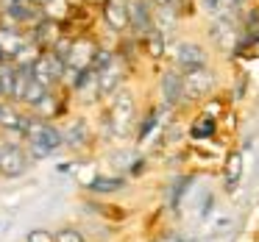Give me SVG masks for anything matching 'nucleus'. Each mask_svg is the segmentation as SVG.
Instances as JSON below:
<instances>
[{
	"mask_svg": "<svg viewBox=\"0 0 259 242\" xmlns=\"http://www.w3.org/2000/svg\"><path fill=\"white\" fill-rule=\"evenodd\" d=\"M25 134H28V139H31V153H34L36 159L51 156V153L64 142L62 131L48 125V123H28L25 125Z\"/></svg>",
	"mask_w": 259,
	"mask_h": 242,
	"instance_id": "f257e3e1",
	"label": "nucleus"
},
{
	"mask_svg": "<svg viewBox=\"0 0 259 242\" xmlns=\"http://www.w3.org/2000/svg\"><path fill=\"white\" fill-rule=\"evenodd\" d=\"M64 73V62L56 56V53H45V56H39L34 64H31V78L39 81L45 89H51L53 81H59Z\"/></svg>",
	"mask_w": 259,
	"mask_h": 242,
	"instance_id": "f03ea898",
	"label": "nucleus"
},
{
	"mask_svg": "<svg viewBox=\"0 0 259 242\" xmlns=\"http://www.w3.org/2000/svg\"><path fill=\"white\" fill-rule=\"evenodd\" d=\"M28 170V156L20 145H0V173L9 175V178H20V175Z\"/></svg>",
	"mask_w": 259,
	"mask_h": 242,
	"instance_id": "7ed1b4c3",
	"label": "nucleus"
},
{
	"mask_svg": "<svg viewBox=\"0 0 259 242\" xmlns=\"http://www.w3.org/2000/svg\"><path fill=\"white\" fill-rule=\"evenodd\" d=\"M212 73H209L206 67H201V70H190V73H184L181 75V86H184V95L187 98H201V95H206L209 89H212Z\"/></svg>",
	"mask_w": 259,
	"mask_h": 242,
	"instance_id": "20e7f679",
	"label": "nucleus"
},
{
	"mask_svg": "<svg viewBox=\"0 0 259 242\" xmlns=\"http://www.w3.org/2000/svg\"><path fill=\"white\" fill-rule=\"evenodd\" d=\"M131 117H134V101H131L128 92H120L112 106V128L117 134H125L131 125Z\"/></svg>",
	"mask_w": 259,
	"mask_h": 242,
	"instance_id": "39448f33",
	"label": "nucleus"
},
{
	"mask_svg": "<svg viewBox=\"0 0 259 242\" xmlns=\"http://www.w3.org/2000/svg\"><path fill=\"white\" fill-rule=\"evenodd\" d=\"M120 84V62L117 59H109L103 67L95 70V86H98V95H109L112 89H117Z\"/></svg>",
	"mask_w": 259,
	"mask_h": 242,
	"instance_id": "423d86ee",
	"label": "nucleus"
},
{
	"mask_svg": "<svg viewBox=\"0 0 259 242\" xmlns=\"http://www.w3.org/2000/svg\"><path fill=\"white\" fill-rule=\"evenodd\" d=\"M176 62H179V67L184 70V73L201 70V67H206V53H203V47L192 45V42H184V45H179V51H176Z\"/></svg>",
	"mask_w": 259,
	"mask_h": 242,
	"instance_id": "0eeeda50",
	"label": "nucleus"
},
{
	"mask_svg": "<svg viewBox=\"0 0 259 242\" xmlns=\"http://www.w3.org/2000/svg\"><path fill=\"white\" fill-rule=\"evenodd\" d=\"M128 25L134 31H140V34H148V31L153 28V14H151V9H148L145 0L128 3Z\"/></svg>",
	"mask_w": 259,
	"mask_h": 242,
	"instance_id": "6e6552de",
	"label": "nucleus"
},
{
	"mask_svg": "<svg viewBox=\"0 0 259 242\" xmlns=\"http://www.w3.org/2000/svg\"><path fill=\"white\" fill-rule=\"evenodd\" d=\"M103 17L114 31L128 28V3L125 0H106L103 3Z\"/></svg>",
	"mask_w": 259,
	"mask_h": 242,
	"instance_id": "1a4fd4ad",
	"label": "nucleus"
},
{
	"mask_svg": "<svg viewBox=\"0 0 259 242\" xmlns=\"http://www.w3.org/2000/svg\"><path fill=\"white\" fill-rule=\"evenodd\" d=\"M162 95H164V103H167V106H176V103L184 98V86H181V75L179 73H164Z\"/></svg>",
	"mask_w": 259,
	"mask_h": 242,
	"instance_id": "9d476101",
	"label": "nucleus"
},
{
	"mask_svg": "<svg viewBox=\"0 0 259 242\" xmlns=\"http://www.w3.org/2000/svg\"><path fill=\"white\" fill-rule=\"evenodd\" d=\"M203 6H206V12L212 14L214 20H231L237 3L234 0H203Z\"/></svg>",
	"mask_w": 259,
	"mask_h": 242,
	"instance_id": "9b49d317",
	"label": "nucleus"
},
{
	"mask_svg": "<svg viewBox=\"0 0 259 242\" xmlns=\"http://www.w3.org/2000/svg\"><path fill=\"white\" fill-rule=\"evenodd\" d=\"M0 125H3V128H12V131H25L28 120H23L12 106H3V103H0Z\"/></svg>",
	"mask_w": 259,
	"mask_h": 242,
	"instance_id": "f8f14e48",
	"label": "nucleus"
},
{
	"mask_svg": "<svg viewBox=\"0 0 259 242\" xmlns=\"http://www.w3.org/2000/svg\"><path fill=\"white\" fill-rule=\"evenodd\" d=\"M240 175H242V156L240 153H231L229 164H226V189H237Z\"/></svg>",
	"mask_w": 259,
	"mask_h": 242,
	"instance_id": "ddd939ff",
	"label": "nucleus"
},
{
	"mask_svg": "<svg viewBox=\"0 0 259 242\" xmlns=\"http://www.w3.org/2000/svg\"><path fill=\"white\" fill-rule=\"evenodd\" d=\"M120 186H123V178H109V175H98V178L90 184V189H92V192H98V195H103V192H117Z\"/></svg>",
	"mask_w": 259,
	"mask_h": 242,
	"instance_id": "4468645a",
	"label": "nucleus"
},
{
	"mask_svg": "<svg viewBox=\"0 0 259 242\" xmlns=\"http://www.w3.org/2000/svg\"><path fill=\"white\" fill-rule=\"evenodd\" d=\"M45 95H48V89H45V86H42L39 81H34V78H31V81H28V86H25L23 103H31V106H36V103H39Z\"/></svg>",
	"mask_w": 259,
	"mask_h": 242,
	"instance_id": "2eb2a0df",
	"label": "nucleus"
},
{
	"mask_svg": "<svg viewBox=\"0 0 259 242\" xmlns=\"http://www.w3.org/2000/svg\"><path fill=\"white\" fill-rule=\"evenodd\" d=\"M14 73H17V67H0V95H14Z\"/></svg>",
	"mask_w": 259,
	"mask_h": 242,
	"instance_id": "dca6fc26",
	"label": "nucleus"
},
{
	"mask_svg": "<svg viewBox=\"0 0 259 242\" xmlns=\"http://www.w3.org/2000/svg\"><path fill=\"white\" fill-rule=\"evenodd\" d=\"M56 42V23L53 20H45V23L36 28V45H51Z\"/></svg>",
	"mask_w": 259,
	"mask_h": 242,
	"instance_id": "f3484780",
	"label": "nucleus"
},
{
	"mask_svg": "<svg viewBox=\"0 0 259 242\" xmlns=\"http://www.w3.org/2000/svg\"><path fill=\"white\" fill-rule=\"evenodd\" d=\"M214 134V120L212 117H201L195 125H192V136L195 139H206V136Z\"/></svg>",
	"mask_w": 259,
	"mask_h": 242,
	"instance_id": "a211bd4d",
	"label": "nucleus"
},
{
	"mask_svg": "<svg viewBox=\"0 0 259 242\" xmlns=\"http://www.w3.org/2000/svg\"><path fill=\"white\" fill-rule=\"evenodd\" d=\"M62 139H67L70 145H81V142L87 139V125H84V123H75V125H70L67 136L62 134Z\"/></svg>",
	"mask_w": 259,
	"mask_h": 242,
	"instance_id": "6ab92c4d",
	"label": "nucleus"
},
{
	"mask_svg": "<svg viewBox=\"0 0 259 242\" xmlns=\"http://www.w3.org/2000/svg\"><path fill=\"white\" fill-rule=\"evenodd\" d=\"M53 242H84V236H81L75 228H64V231H59V234L53 236Z\"/></svg>",
	"mask_w": 259,
	"mask_h": 242,
	"instance_id": "aec40b11",
	"label": "nucleus"
},
{
	"mask_svg": "<svg viewBox=\"0 0 259 242\" xmlns=\"http://www.w3.org/2000/svg\"><path fill=\"white\" fill-rule=\"evenodd\" d=\"M187 186H190V178H179V181H176L173 195H170V203H173V206H179V203H181V195H184Z\"/></svg>",
	"mask_w": 259,
	"mask_h": 242,
	"instance_id": "412c9836",
	"label": "nucleus"
},
{
	"mask_svg": "<svg viewBox=\"0 0 259 242\" xmlns=\"http://www.w3.org/2000/svg\"><path fill=\"white\" fill-rule=\"evenodd\" d=\"M151 34V53L153 56H162V34L159 31H148Z\"/></svg>",
	"mask_w": 259,
	"mask_h": 242,
	"instance_id": "4be33fe9",
	"label": "nucleus"
},
{
	"mask_svg": "<svg viewBox=\"0 0 259 242\" xmlns=\"http://www.w3.org/2000/svg\"><path fill=\"white\" fill-rule=\"evenodd\" d=\"M28 242H53V234H48V231H31Z\"/></svg>",
	"mask_w": 259,
	"mask_h": 242,
	"instance_id": "5701e85b",
	"label": "nucleus"
},
{
	"mask_svg": "<svg viewBox=\"0 0 259 242\" xmlns=\"http://www.w3.org/2000/svg\"><path fill=\"white\" fill-rule=\"evenodd\" d=\"M153 125H156V114H148L145 125L140 128V139H142V136H148V134H151V128H153Z\"/></svg>",
	"mask_w": 259,
	"mask_h": 242,
	"instance_id": "b1692460",
	"label": "nucleus"
},
{
	"mask_svg": "<svg viewBox=\"0 0 259 242\" xmlns=\"http://www.w3.org/2000/svg\"><path fill=\"white\" fill-rule=\"evenodd\" d=\"M151 3H156L159 9H162V6H173V0H151Z\"/></svg>",
	"mask_w": 259,
	"mask_h": 242,
	"instance_id": "393cba45",
	"label": "nucleus"
},
{
	"mask_svg": "<svg viewBox=\"0 0 259 242\" xmlns=\"http://www.w3.org/2000/svg\"><path fill=\"white\" fill-rule=\"evenodd\" d=\"M0 3H3V6H9V9H12V6H17V3H23V0H0Z\"/></svg>",
	"mask_w": 259,
	"mask_h": 242,
	"instance_id": "a878e982",
	"label": "nucleus"
},
{
	"mask_svg": "<svg viewBox=\"0 0 259 242\" xmlns=\"http://www.w3.org/2000/svg\"><path fill=\"white\" fill-rule=\"evenodd\" d=\"M3 59H6V53H3V47H0V62H3Z\"/></svg>",
	"mask_w": 259,
	"mask_h": 242,
	"instance_id": "bb28decb",
	"label": "nucleus"
},
{
	"mask_svg": "<svg viewBox=\"0 0 259 242\" xmlns=\"http://www.w3.org/2000/svg\"><path fill=\"white\" fill-rule=\"evenodd\" d=\"M234 3H237V6H242V3H248V0H234Z\"/></svg>",
	"mask_w": 259,
	"mask_h": 242,
	"instance_id": "cd10ccee",
	"label": "nucleus"
},
{
	"mask_svg": "<svg viewBox=\"0 0 259 242\" xmlns=\"http://www.w3.org/2000/svg\"><path fill=\"white\" fill-rule=\"evenodd\" d=\"M162 242H181V239H173V236H170V239H162Z\"/></svg>",
	"mask_w": 259,
	"mask_h": 242,
	"instance_id": "c85d7f7f",
	"label": "nucleus"
}]
</instances>
